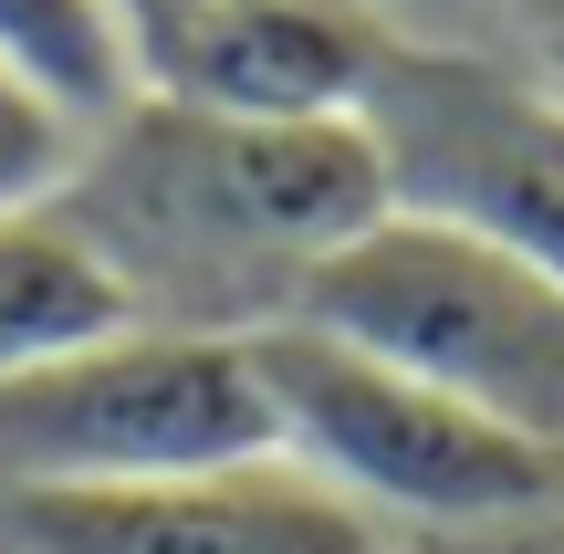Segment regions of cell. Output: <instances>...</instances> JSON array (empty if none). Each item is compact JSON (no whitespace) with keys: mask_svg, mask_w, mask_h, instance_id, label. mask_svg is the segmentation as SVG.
<instances>
[{"mask_svg":"<svg viewBox=\"0 0 564 554\" xmlns=\"http://www.w3.org/2000/svg\"><path fill=\"white\" fill-rule=\"evenodd\" d=\"M282 325H314L419 388L481 409L491 430L564 450V283L502 251L491 230L440 220V209H387L345 251L303 272Z\"/></svg>","mask_w":564,"mask_h":554,"instance_id":"cell-2","label":"cell"},{"mask_svg":"<svg viewBox=\"0 0 564 554\" xmlns=\"http://www.w3.org/2000/svg\"><path fill=\"white\" fill-rule=\"evenodd\" d=\"M398 63L366 0H178L137 32V95L230 126H335L366 116Z\"/></svg>","mask_w":564,"mask_h":554,"instance_id":"cell-6","label":"cell"},{"mask_svg":"<svg viewBox=\"0 0 564 554\" xmlns=\"http://www.w3.org/2000/svg\"><path fill=\"white\" fill-rule=\"evenodd\" d=\"M251 367L272 398V439L303 481L366 523H429V534H502L564 502V450L491 430L481 409L335 346L314 325H262Z\"/></svg>","mask_w":564,"mask_h":554,"instance_id":"cell-3","label":"cell"},{"mask_svg":"<svg viewBox=\"0 0 564 554\" xmlns=\"http://www.w3.org/2000/svg\"><path fill=\"white\" fill-rule=\"evenodd\" d=\"M0 63L95 137L137 105V42L116 0H0Z\"/></svg>","mask_w":564,"mask_h":554,"instance_id":"cell-9","label":"cell"},{"mask_svg":"<svg viewBox=\"0 0 564 554\" xmlns=\"http://www.w3.org/2000/svg\"><path fill=\"white\" fill-rule=\"evenodd\" d=\"M282 460L251 335L126 325L53 367L0 377V502L11 492H137V481Z\"/></svg>","mask_w":564,"mask_h":554,"instance_id":"cell-4","label":"cell"},{"mask_svg":"<svg viewBox=\"0 0 564 554\" xmlns=\"http://www.w3.org/2000/svg\"><path fill=\"white\" fill-rule=\"evenodd\" d=\"M167 11H178V0H116V21H126V42H137L147 21H167Z\"/></svg>","mask_w":564,"mask_h":554,"instance_id":"cell-12","label":"cell"},{"mask_svg":"<svg viewBox=\"0 0 564 554\" xmlns=\"http://www.w3.org/2000/svg\"><path fill=\"white\" fill-rule=\"evenodd\" d=\"M554 126H564V116H554Z\"/></svg>","mask_w":564,"mask_h":554,"instance_id":"cell-13","label":"cell"},{"mask_svg":"<svg viewBox=\"0 0 564 554\" xmlns=\"http://www.w3.org/2000/svg\"><path fill=\"white\" fill-rule=\"evenodd\" d=\"M126 325H147L137 293H126L116 262L74 230L63 199L0 220V377L53 367V356L95 346V335H126Z\"/></svg>","mask_w":564,"mask_h":554,"instance_id":"cell-8","label":"cell"},{"mask_svg":"<svg viewBox=\"0 0 564 554\" xmlns=\"http://www.w3.org/2000/svg\"><path fill=\"white\" fill-rule=\"evenodd\" d=\"M21 554H377V523L345 513L293 460L137 481V492H11Z\"/></svg>","mask_w":564,"mask_h":554,"instance_id":"cell-7","label":"cell"},{"mask_svg":"<svg viewBox=\"0 0 564 554\" xmlns=\"http://www.w3.org/2000/svg\"><path fill=\"white\" fill-rule=\"evenodd\" d=\"M63 209L116 262L147 325L262 335L282 325V304L324 251H345L398 209V188H387V146L366 116L230 126L137 95L116 126L84 137Z\"/></svg>","mask_w":564,"mask_h":554,"instance_id":"cell-1","label":"cell"},{"mask_svg":"<svg viewBox=\"0 0 564 554\" xmlns=\"http://www.w3.org/2000/svg\"><path fill=\"white\" fill-rule=\"evenodd\" d=\"M387 146V188L408 209L491 230L502 251H523L544 283H564V126L491 63L408 53L387 63L377 105H366Z\"/></svg>","mask_w":564,"mask_h":554,"instance_id":"cell-5","label":"cell"},{"mask_svg":"<svg viewBox=\"0 0 564 554\" xmlns=\"http://www.w3.org/2000/svg\"><path fill=\"white\" fill-rule=\"evenodd\" d=\"M74 167H84V126L0 63V220L53 209L63 188H74Z\"/></svg>","mask_w":564,"mask_h":554,"instance_id":"cell-10","label":"cell"},{"mask_svg":"<svg viewBox=\"0 0 564 554\" xmlns=\"http://www.w3.org/2000/svg\"><path fill=\"white\" fill-rule=\"evenodd\" d=\"M512 21H523V95L544 105V116H564V0H512Z\"/></svg>","mask_w":564,"mask_h":554,"instance_id":"cell-11","label":"cell"}]
</instances>
